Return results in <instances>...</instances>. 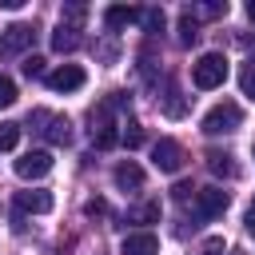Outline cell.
I'll use <instances>...</instances> for the list:
<instances>
[{
	"instance_id": "27",
	"label": "cell",
	"mask_w": 255,
	"mask_h": 255,
	"mask_svg": "<svg viewBox=\"0 0 255 255\" xmlns=\"http://www.w3.org/2000/svg\"><path fill=\"white\" fill-rule=\"evenodd\" d=\"M219 251H223V239H215V235L203 239V247H199V255H219Z\"/></svg>"
},
{
	"instance_id": "3",
	"label": "cell",
	"mask_w": 255,
	"mask_h": 255,
	"mask_svg": "<svg viewBox=\"0 0 255 255\" xmlns=\"http://www.w3.org/2000/svg\"><path fill=\"white\" fill-rule=\"evenodd\" d=\"M28 124L48 139V143H68L72 139V124L64 120V116H56V112H48V108H36V112H28Z\"/></svg>"
},
{
	"instance_id": "31",
	"label": "cell",
	"mask_w": 255,
	"mask_h": 255,
	"mask_svg": "<svg viewBox=\"0 0 255 255\" xmlns=\"http://www.w3.org/2000/svg\"><path fill=\"white\" fill-rule=\"evenodd\" d=\"M231 255H247V251H239V247H235V251H231Z\"/></svg>"
},
{
	"instance_id": "11",
	"label": "cell",
	"mask_w": 255,
	"mask_h": 255,
	"mask_svg": "<svg viewBox=\"0 0 255 255\" xmlns=\"http://www.w3.org/2000/svg\"><path fill=\"white\" fill-rule=\"evenodd\" d=\"M52 191H40V187H32V191H16V207L20 211H32V215H48L52 211Z\"/></svg>"
},
{
	"instance_id": "2",
	"label": "cell",
	"mask_w": 255,
	"mask_h": 255,
	"mask_svg": "<svg viewBox=\"0 0 255 255\" xmlns=\"http://www.w3.org/2000/svg\"><path fill=\"white\" fill-rule=\"evenodd\" d=\"M223 80H227V60H223V52H203V56L191 64V84H195V88L211 92V88H219Z\"/></svg>"
},
{
	"instance_id": "1",
	"label": "cell",
	"mask_w": 255,
	"mask_h": 255,
	"mask_svg": "<svg viewBox=\"0 0 255 255\" xmlns=\"http://www.w3.org/2000/svg\"><path fill=\"white\" fill-rule=\"evenodd\" d=\"M120 108H128V92H112L100 108H92V139H96V147H100V151H108V147H116V143H120L116 120H112V112H120Z\"/></svg>"
},
{
	"instance_id": "30",
	"label": "cell",
	"mask_w": 255,
	"mask_h": 255,
	"mask_svg": "<svg viewBox=\"0 0 255 255\" xmlns=\"http://www.w3.org/2000/svg\"><path fill=\"white\" fill-rule=\"evenodd\" d=\"M247 16H251V24H255V0H251V4H247Z\"/></svg>"
},
{
	"instance_id": "21",
	"label": "cell",
	"mask_w": 255,
	"mask_h": 255,
	"mask_svg": "<svg viewBox=\"0 0 255 255\" xmlns=\"http://www.w3.org/2000/svg\"><path fill=\"white\" fill-rule=\"evenodd\" d=\"M16 143H20V124H0V147L12 151Z\"/></svg>"
},
{
	"instance_id": "6",
	"label": "cell",
	"mask_w": 255,
	"mask_h": 255,
	"mask_svg": "<svg viewBox=\"0 0 255 255\" xmlns=\"http://www.w3.org/2000/svg\"><path fill=\"white\" fill-rule=\"evenodd\" d=\"M32 40H36V28L32 24H8L0 32V56H20Z\"/></svg>"
},
{
	"instance_id": "20",
	"label": "cell",
	"mask_w": 255,
	"mask_h": 255,
	"mask_svg": "<svg viewBox=\"0 0 255 255\" xmlns=\"http://www.w3.org/2000/svg\"><path fill=\"white\" fill-rule=\"evenodd\" d=\"M239 88H243V96L255 100V60H247V64L239 68Z\"/></svg>"
},
{
	"instance_id": "13",
	"label": "cell",
	"mask_w": 255,
	"mask_h": 255,
	"mask_svg": "<svg viewBox=\"0 0 255 255\" xmlns=\"http://www.w3.org/2000/svg\"><path fill=\"white\" fill-rule=\"evenodd\" d=\"M203 159H207V167H211L215 175H223V179H235V175H239V167H235V155H231V151H219V147H211Z\"/></svg>"
},
{
	"instance_id": "7",
	"label": "cell",
	"mask_w": 255,
	"mask_h": 255,
	"mask_svg": "<svg viewBox=\"0 0 255 255\" xmlns=\"http://www.w3.org/2000/svg\"><path fill=\"white\" fill-rule=\"evenodd\" d=\"M84 80H88V76H84L80 64H60L56 72H48V88H52V92H80Z\"/></svg>"
},
{
	"instance_id": "8",
	"label": "cell",
	"mask_w": 255,
	"mask_h": 255,
	"mask_svg": "<svg viewBox=\"0 0 255 255\" xmlns=\"http://www.w3.org/2000/svg\"><path fill=\"white\" fill-rule=\"evenodd\" d=\"M151 163H155L159 171H179V167H183V147H179L175 139H155V143H151Z\"/></svg>"
},
{
	"instance_id": "29",
	"label": "cell",
	"mask_w": 255,
	"mask_h": 255,
	"mask_svg": "<svg viewBox=\"0 0 255 255\" xmlns=\"http://www.w3.org/2000/svg\"><path fill=\"white\" fill-rule=\"evenodd\" d=\"M243 223H247V231H251V235H255V203H251V207H247V219H243Z\"/></svg>"
},
{
	"instance_id": "15",
	"label": "cell",
	"mask_w": 255,
	"mask_h": 255,
	"mask_svg": "<svg viewBox=\"0 0 255 255\" xmlns=\"http://www.w3.org/2000/svg\"><path fill=\"white\" fill-rule=\"evenodd\" d=\"M84 40H80V28H72V24H60L56 32H52V48L56 52H76Z\"/></svg>"
},
{
	"instance_id": "14",
	"label": "cell",
	"mask_w": 255,
	"mask_h": 255,
	"mask_svg": "<svg viewBox=\"0 0 255 255\" xmlns=\"http://www.w3.org/2000/svg\"><path fill=\"white\" fill-rule=\"evenodd\" d=\"M135 20H139V12L128 8V4H112V8H104V24H108L112 32H120V28H128V24H135Z\"/></svg>"
},
{
	"instance_id": "28",
	"label": "cell",
	"mask_w": 255,
	"mask_h": 255,
	"mask_svg": "<svg viewBox=\"0 0 255 255\" xmlns=\"http://www.w3.org/2000/svg\"><path fill=\"white\" fill-rule=\"evenodd\" d=\"M104 211H108L104 199H88V203H84V215H104Z\"/></svg>"
},
{
	"instance_id": "4",
	"label": "cell",
	"mask_w": 255,
	"mask_h": 255,
	"mask_svg": "<svg viewBox=\"0 0 255 255\" xmlns=\"http://www.w3.org/2000/svg\"><path fill=\"white\" fill-rule=\"evenodd\" d=\"M239 124H243V112H239V104H231V100L215 104V108L203 116V131H207V135H227V131H235Z\"/></svg>"
},
{
	"instance_id": "22",
	"label": "cell",
	"mask_w": 255,
	"mask_h": 255,
	"mask_svg": "<svg viewBox=\"0 0 255 255\" xmlns=\"http://www.w3.org/2000/svg\"><path fill=\"white\" fill-rule=\"evenodd\" d=\"M20 72H24L28 80H40V76H44V60H40V56H24V64H20Z\"/></svg>"
},
{
	"instance_id": "23",
	"label": "cell",
	"mask_w": 255,
	"mask_h": 255,
	"mask_svg": "<svg viewBox=\"0 0 255 255\" xmlns=\"http://www.w3.org/2000/svg\"><path fill=\"white\" fill-rule=\"evenodd\" d=\"M16 104V84L8 76H0V108H12Z\"/></svg>"
},
{
	"instance_id": "10",
	"label": "cell",
	"mask_w": 255,
	"mask_h": 255,
	"mask_svg": "<svg viewBox=\"0 0 255 255\" xmlns=\"http://www.w3.org/2000/svg\"><path fill=\"white\" fill-rule=\"evenodd\" d=\"M112 179H116L120 191H139V187H143V167H139L135 159H124V163H116Z\"/></svg>"
},
{
	"instance_id": "32",
	"label": "cell",
	"mask_w": 255,
	"mask_h": 255,
	"mask_svg": "<svg viewBox=\"0 0 255 255\" xmlns=\"http://www.w3.org/2000/svg\"><path fill=\"white\" fill-rule=\"evenodd\" d=\"M251 155H255V143H251Z\"/></svg>"
},
{
	"instance_id": "12",
	"label": "cell",
	"mask_w": 255,
	"mask_h": 255,
	"mask_svg": "<svg viewBox=\"0 0 255 255\" xmlns=\"http://www.w3.org/2000/svg\"><path fill=\"white\" fill-rule=\"evenodd\" d=\"M120 251H124V255H159V239H155L151 231H131Z\"/></svg>"
},
{
	"instance_id": "24",
	"label": "cell",
	"mask_w": 255,
	"mask_h": 255,
	"mask_svg": "<svg viewBox=\"0 0 255 255\" xmlns=\"http://www.w3.org/2000/svg\"><path fill=\"white\" fill-rule=\"evenodd\" d=\"M120 139H124V143H128V147H139V143H143V128H139V124H128V128H124V135H120Z\"/></svg>"
},
{
	"instance_id": "16",
	"label": "cell",
	"mask_w": 255,
	"mask_h": 255,
	"mask_svg": "<svg viewBox=\"0 0 255 255\" xmlns=\"http://www.w3.org/2000/svg\"><path fill=\"white\" fill-rule=\"evenodd\" d=\"M128 223H159V203L147 199L139 207H128Z\"/></svg>"
},
{
	"instance_id": "25",
	"label": "cell",
	"mask_w": 255,
	"mask_h": 255,
	"mask_svg": "<svg viewBox=\"0 0 255 255\" xmlns=\"http://www.w3.org/2000/svg\"><path fill=\"white\" fill-rule=\"evenodd\" d=\"M171 195H175L179 203H187V199H195V183H191V179H179V183L171 187Z\"/></svg>"
},
{
	"instance_id": "18",
	"label": "cell",
	"mask_w": 255,
	"mask_h": 255,
	"mask_svg": "<svg viewBox=\"0 0 255 255\" xmlns=\"http://www.w3.org/2000/svg\"><path fill=\"white\" fill-rule=\"evenodd\" d=\"M163 112H167V116H183V112H187V104H183V96H179V88H175V84H167V96H163Z\"/></svg>"
},
{
	"instance_id": "19",
	"label": "cell",
	"mask_w": 255,
	"mask_h": 255,
	"mask_svg": "<svg viewBox=\"0 0 255 255\" xmlns=\"http://www.w3.org/2000/svg\"><path fill=\"white\" fill-rule=\"evenodd\" d=\"M139 20H143V28H147L151 36H159V32H163V8H143V12H139Z\"/></svg>"
},
{
	"instance_id": "5",
	"label": "cell",
	"mask_w": 255,
	"mask_h": 255,
	"mask_svg": "<svg viewBox=\"0 0 255 255\" xmlns=\"http://www.w3.org/2000/svg\"><path fill=\"white\" fill-rule=\"evenodd\" d=\"M227 211V191L223 187H203V191H195V199H191V219H215V215H223Z\"/></svg>"
},
{
	"instance_id": "9",
	"label": "cell",
	"mask_w": 255,
	"mask_h": 255,
	"mask_svg": "<svg viewBox=\"0 0 255 255\" xmlns=\"http://www.w3.org/2000/svg\"><path fill=\"white\" fill-rule=\"evenodd\" d=\"M12 167H16V175H20V179H40V175H48V171H52V155L36 147V151H24Z\"/></svg>"
},
{
	"instance_id": "26",
	"label": "cell",
	"mask_w": 255,
	"mask_h": 255,
	"mask_svg": "<svg viewBox=\"0 0 255 255\" xmlns=\"http://www.w3.org/2000/svg\"><path fill=\"white\" fill-rule=\"evenodd\" d=\"M191 16H223L227 12V4H199V8H187Z\"/></svg>"
},
{
	"instance_id": "17",
	"label": "cell",
	"mask_w": 255,
	"mask_h": 255,
	"mask_svg": "<svg viewBox=\"0 0 255 255\" xmlns=\"http://www.w3.org/2000/svg\"><path fill=\"white\" fill-rule=\"evenodd\" d=\"M195 40H199V24H195V16L183 8V16H179V44H183V48H191Z\"/></svg>"
}]
</instances>
